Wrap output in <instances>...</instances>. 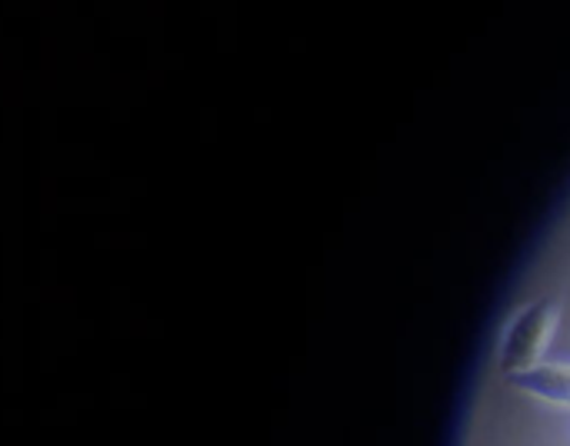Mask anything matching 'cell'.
Segmentation results:
<instances>
[{"mask_svg": "<svg viewBox=\"0 0 570 446\" xmlns=\"http://www.w3.org/2000/svg\"><path fill=\"white\" fill-rule=\"evenodd\" d=\"M508 384L541 404L570 410V367L568 364H538L524 374H511Z\"/></svg>", "mask_w": 570, "mask_h": 446, "instance_id": "obj_3", "label": "cell"}, {"mask_svg": "<svg viewBox=\"0 0 570 446\" xmlns=\"http://www.w3.org/2000/svg\"><path fill=\"white\" fill-rule=\"evenodd\" d=\"M3 446H20V444H3Z\"/></svg>", "mask_w": 570, "mask_h": 446, "instance_id": "obj_15", "label": "cell"}, {"mask_svg": "<svg viewBox=\"0 0 570 446\" xmlns=\"http://www.w3.org/2000/svg\"><path fill=\"white\" fill-rule=\"evenodd\" d=\"M40 427L43 430H57V427H73L77 424V410H67V407H47L40 410Z\"/></svg>", "mask_w": 570, "mask_h": 446, "instance_id": "obj_9", "label": "cell"}, {"mask_svg": "<svg viewBox=\"0 0 570 446\" xmlns=\"http://www.w3.org/2000/svg\"><path fill=\"white\" fill-rule=\"evenodd\" d=\"M94 150L90 143H53V160H57V170L60 177H90V174H107V163L100 160H90Z\"/></svg>", "mask_w": 570, "mask_h": 446, "instance_id": "obj_6", "label": "cell"}, {"mask_svg": "<svg viewBox=\"0 0 570 446\" xmlns=\"http://www.w3.org/2000/svg\"><path fill=\"white\" fill-rule=\"evenodd\" d=\"M23 420H27L23 410H17V407L3 410V427H7V430H10V427H23Z\"/></svg>", "mask_w": 570, "mask_h": 446, "instance_id": "obj_11", "label": "cell"}, {"mask_svg": "<svg viewBox=\"0 0 570 446\" xmlns=\"http://www.w3.org/2000/svg\"><path fill=\"white\" fill-rule=\"evenodd\" d=\"M7 350H10V347H7V340H3V337H0V360H3V357H7Z\"/></svg>", "mask_w": 570, "mask_h": 446, "instance_id": "obj_13", "label": "cell"}, {"mask_svg": "<svg viewBox=\"0 0 570 446\" xmlns=\"http://www.w3.org/2000/svg\"><path fill=\"white\" fill-rule=\"evenodd\" d=\"M0 17H33L40 23H63L77 17V3L70 0H3Z\"/></svg>", "mask_w": 570, "mask_h": 446, "instance_id": "obj_5", "label": "cell"}, {"mask_svg": "<svg viewBox=\"0 0 570 446\" xmlns=\"http://www.w3.org/2000/svg\"><path fill=\"white\" fill-rule=\"evenodd\" d=\"M3 37H7V33H3V17H0V40H3Z\"/></svg>", "mask_w": 570, "mask_h": 446, "instance_id": "obj_14", "label": "cell"}, {"mask_svg": "<svg viewBox=\"0 0 570 446\" xmlns=\"http://www.w3.org/2000/svg\"><path fill=\"white\" fill-rule=\"evenodd\" d=\"M90 404H94L90 394H63V390H57V397H53V407H67V410H87Z\"/></svg>", "mask_w": 570, "mask_h": 446, "instance_id": "obj_10", "label": "cell"}, {"mask_svg": "<svg viewBox=\"0 0 570 446\" xmlns=\"http://www.w3.org/2000/svg\"><path fill=\"white\" fill-rule=\"evenodd\" d=\"M27 390V380H23V350H7L3 357V394L17 397Z\"/></svg>", "mask_w": 570, "mask_h": 446, "instance_id": "obj_8", "label": "cell"}, {"mask_svg": "<svg viewBox=\"0 0 570 446\" xmlns=\"http://www.w3.org/2000/svg\"><path fill=\"white\" fill-rule=\"evenodd\" d=\"M23 60V37L20 33H7L0 40V103H3V87H7V77L13 70V63Z\"/></svg>", "mask_w": 570, "mask_h": 446, "instance_id": "obj_7", "label": "cell"}, {"mask_svg": "<svg viewBox=\"0 0 570 446\" xmlns=\"http://www.w3.org/2000/svg\"><path fill=\"white\" fill-rule=\"evenodd\" d=\"M558 320H561L558 297H541V300L524 304L511 317V324L501 337V374L511 377V374H524V370L538 367L541 354L548 350V344L558 330Z\"/></svg>", "mask_w": 570, "mask_h": 446, "instance_id": "obj_1", "label": "cell"}, {"mask_svg": "<svg viewBox=\"0 0 570 446\" xmlns=\"http://www.w3.org/2000/svg\"><path fill=\"white\" fill-rule=\"evenodd\" d=\"M53 143L57 137H40V184H37V200H40V234L50 237L57 234V217H60V170L53 160Z\"/></svg>", "mask_w": 570, "mask_h": 446, "instance_id": "obj_4", "label": "cell"}, {"mask_svg": "<svg viewBox=\"0 0 570 446\" xmlns=\"http://www.w3.org/2000/svg\"><path fill=\"white\" fill-rule=\"evenodd\" d=\"M7 314H10V307H7V304H3V300H0V324H3V320H7Z\"/></svg>", "mask_w": 570, "mask_h": 446, "instance_id": "obj_12", "label": "cell"}, {"mask_svg": "<svg viewBox=\"0 0 570 446\" xmlns=\"http://www.w3.org/2000/svg\"><path fill=\"white\" fill-rule=\"evenodd\" d=\"M23 234V150L0 143V237Z\"/></svg>", "mask_w": 570, "mask_h": 446, "instance_id": "obj_2", "label": "cell"}]
</instances>
